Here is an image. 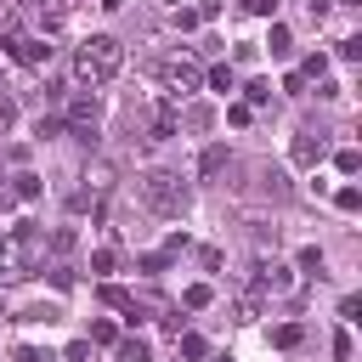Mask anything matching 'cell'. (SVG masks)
<instances>
[{"label":"cell","instance_id":"obj_1","mask_svg":"<svg viewBox=\"0 0 362 362\" xmlns=\"http://www.w3.org/2000/svg\"><path fill=\"white\" fill-rule=\"evenodd\" d=\"M119 68H124V45H119L113 34H90V40L74 45V85L96 90V85L119 79Z\"/></svg>","mask_w":362,"mask_h":362},{"label":"cell","instance_id":"obj_7","mask_svg":"<svg viewBox=\"0 0 362 362\" xmlns=\"http://www.w3.org/2000/svg\"><path fill=\"white\" fill-rule=\"evenodd\" d=\"M6 51H11V62H23V68H45V62H51V40H45V34H11Z\"/></svg>","mask_w":362,"mask_h":362},{"label":"cell","instance_id":"obj_9","mask_svg":"<svg viewBox=\"0 0 362 362\" xmlns=\"http://www.w3.org/2000/svg\"><path fill=\"white\" fill-rule=\"evenodd\" d=\"M260 192H272V198H288V175H283V170H272V164H260Z\"/></svg>","mask_w":362,"mask_h":362},{"label":"cell","instance_id":"obj_3","mask_svg":"<svg viewBox=\"0 0 362 362\" xmlns=\"http://www.w3.org/2000/svg\"><path fill=\"white\" fill-rule=\"evenodd\" d=\"M158 85H164L170 102H181V96H192V90L204 85V68H198L187 51H170V57L158 62Z\"/></svg>","mask_w":362,"mask_h":362},{"label":"cell","instance_id":"obj_32","mask_svg":"<svg viewBox=\"0 0 362 362\" xmlns=\"http://www.w3.org/2000/svg\"><path fill=\"white\" fill-rule=\"evenodd\" d=\"M96 6H102V11H119V6H124V0H96Z\"/></svg>","mask_w":362,"mask_h":362},{"label":"cell","instance_id":"obj_15","mask_svg":"<svg viewBox=\"0 0 362 362\" xmlns=\"http://www.w3.org/2000/svg\"><path fill=\"white\" fill-rule=\"evenodd\" d=\"M334 170H339V175H356V170H362V153H356V147H339V153H334Z\"/></svg>","mask_w":362,"mask_h":362},{"label":"cell","instance_id":"obj_20","mask_svg":"<svg viewBox=\"0 0 362 362\" xmlns=\"http://www.w3.org/2000/svg\"><path fill=\"white\" fill-rule=\"evenodd\" d=\"M113 266H119V255H113V249H96V255H90V272H96V277H107Z\"/></svg>","mask_w":362,"mask_h":362},{"label":"cell","instance_id":"obj_22","mask_svg":"<svg viewBox=\"0 0 362 362\" xmlns=\"http://www.w3.org/2000/svg\"><path fill=\"white\" fill-rule=\"evenodd\" d=\"M119 362H147V345L141 339H119Z\"/></svg>","mask_w":362,"mask_h":362},{"label":"cell","instance_id":"obj_33","mask_svg":"<svg viewBox=\"0 0 362 362\" xmlns=\"http://www.w3.org/2000/svg\"><path fill=\"white\" fill-rule=\"evenodd\" d=\"M11 6H17V0H11Z\"/></svg>","mask_w":362,"mask_h":362},{"label":"cell","instance_id":"obj_6","mask_svg":"<svg viewBox=\"0 0 362 362\" xmlns=\"http://www.w3.org/2000/svg\"><path fill=\"white\" fill-rule=\"evenodd\" d=\"M175 130H181V102L158 96V102L147 107V130H141V141H164V136H175Z\"/></svg>","mask_w":362,"mask_h":362},{"label":"cell","instance_id":"obj_24","mask_svg":"<svg viewBox=\"0 0 362 362\" xmlns=\"http://www.w3.org/2000/svg\"><path fill=\"white\" fill-rule=\"evenodd\" d=\"M243 102H249V107H260V102H272V85H266V79H255V85H249V96H243Z\"/></svg>","mask_w":362,"mask_h":362},{"label":"cell","instance_id":"obj_2","mask_svg":"<svg viewBox=\"0 0 362 362\" xmlns=\"http://www.w3.org/2000/svg\"><path fill=\"white\" fill-rule=\"evenodd\" d=\"M136 192H141V204L147 209H158V215H187V181L181 175H170V170H141L136 175Z\"/></svg>","mask_w":362,"mask_h":362},{"label":"cell","instance_id":"obj_16","mask_svg":"<svg viewBox=\"0 0 362 362\" xmlns=\"http://www.w3.org/2000/svg\"><path fill=\"white\" fill-rule=\"evenodd\" d=\"M226 164V147H204V158H198V175H215Z\"/></svg>","mask_w":362,"mask_h":362},{"label":"cell","instance_id":"obj_29","mask_svg":"<svg viewBox=\"0 0 362 362\" xmlns=\"http://www.w3.org/2000/svg\"><path fill=\"white\" fill-rule=\"evenodd\" d=\"M243 11H255V17H272V11H277V0H243Z\"/></svg>","mask_w":362,"mask_h":362},{"label":"cell","instance_id":"obj_30","mask_svg":"<svg viewBox=\"0 0 362 362\" xmlns=\"http://www.w3.org/2000/svg\"><path fill=\"white\" fill-rule=\"evenodd\" d=\"M11 119H17V102H11V96H0V130H6Z\"/></svg>","mask_w":362,"mask_h":362},{"label":"cell","instance_id":"obj_17","mask_svg":"<svg viewBox=\"0 0 362 362\" xmlns=\"http://www.w3.org/2000/svg\"><path fill=\"white\" fill-rule=\"evenodd\" d=\"M266 45H272V57H288V45H294V40H288V28H283V23H272V40H266Z\"/></svg>","mask_w":362,"mask_h":362},{"label":"cell","instance_id":"obj_19","mask_svg":"<svg viewBox=\"0 0 362 362\" xmlns=\"http://www.w3.org/2000/svg\"><path fill=\"white\" fill-rule=\"evenodd\" d=\"M334 204H339L345 215H356V209H362V192H356V187H339V192H334Z\"/></svg>","mask_w":362,"mask_h":362},{"label":"cell","instance_id":"obj_25","mask_svg":"<svg viewBox=\"0 0 362 362\" xmlns=\"http://www.w3.org/2000/svg\"><path fill=\"white\" fill-rule=\"evenodd\" d=\"M226 119H232V124H249V119H255V107H249V102H232V107H226Z\"/></svg>","mask_w":362,"mask_h":362},{"label":"cell","instance_id":"obj_28","mask_svg":"<svg viewBox=\"0 0 362 362\" xmlns=\"http://www.w3.org/2000/svg\"><path fill=\"white\" fill-rule=\"evenodd\" d=\"M334 356H339V362H351V334H345V328L334 334Z\"/></svg>","mask_w":362,"mask_h":362},{"label":"cell","instance_id":"obj_18","mask_svg":"<svg viewBox=\"0 0 362 362\" xmlns=\"http://www.w3.org/2000/svg\"><path fill=\"white\" fill-rule=\"evenodd\" d=\"M85 181H90V192H107V187H113V170L96 164V170H85Z\"/></svg>","mask_w":362,"mask_h":362},{"label":"cell","instance_id":"obj_12","mask_svg":"<svg viewBox=\"0 0 362 362\" xmlns=\"http://www.w3.org/2000/svg\"><path fill=\"white\" fill-rule=\"evenodd\" d=\"M300 339H305V328H300V322H283V328H272V345H277V351H294Z\"/></svg>","mask_w":362,"mask_h":362},{"label":"cell","instance_id":"obj_31","mask_svg":"<svg viewBox=\"0 0 362 362\" xmlns=\"http://www.w3.org/2000/svg\"><path fill=\"white\" fill-rule=\"evenodd\" d=\"M17 362H45V356H40V351H28V345H23V351H17Z\"/></svg>","mask_w":362,"mask_h":362},{"label":"cell","instance_id":"obj_23","mask_svg":"<svg viewBox=\"0 0 362 362\" xmlns=\"http://www.w3.org/2000/svg\"><path fill=\"white\" fill-rule=\"evenodd\" d=\"M0 34H6V40L17 34V6H11V0H0Z\"/></svg>","mask_w":362,"mask_h":362},{"label":"cell","instance_id":"obj_14","mask_svg":"<svg viewBox=\"0 0 362 362\" xmlns=\"http://www.w3.org/2000/svg\"><path fill=\"white\" fill-rule=\"evenodd\" d=\"M175 339H181V356H187V362H204V356H209L204 334H175Z\"/></svg>","mask_w":362,"mask_h":362},{"label":"cell","instance_id":"obj_27","mask_svg":"<svg viewBox=\"0 0 362 362\" xmlns=\"http://www.w3.org/2000/svg\"><path fill=\"white\" fill-rule=\"evenodd\" d=\"M255 317H260V305H255V300L243 294V300H238V322H255Z\"/></svg>","mask_w":362,"mask_h":362},{"label":"cell","instance_id":"obj_13","mask_svg":"<svg viewBox=\"0 0 362 362\" xmlns=\"http://www.w3.org/2000/svg\"><path fill=\"white\" fill-rule=\"evenodd\" d=\"M209 300H215V288H209V283H192V288L181 294V305H187V311H204Z\"/></svg>","mask_w":362,"mask_h":362},{"label":"cell","instance_id":"obj_10","mask_svg":"<svg viewBox=\"0 0 362 362\" xmlns=\"http://www.w3.org/2000/svg\"><path fill=\"white\" fill-rule=\"evenodd\" d=\"M28 6L40 11V23H45V28H57V23L68 17V0H28Z\"/></svg>","mask_w":362,"mask_h":362},{"label":"cell","instance_id":"obj_8","mask_svg":"<svg viewBox=\"0 0 362 362\" xmlns=\"http://www.w3.org/2000/svg\"><path fill=\"white\" fill-rule=\"evenodd\" d=\"M294 164H305V170L322 164V141L317 136H294Z\"/></svg>","mask_w":362,"mask_h":362},{"label":"cell","instance_id":"obj_21","mask_svg":"<svg viewBox=\"0 0 362 362\" xmlns=\"http://www.w3.org/2000/svg\"><path fill=\"white\" fill-rule=\"evenodd\" d=\"M90 345H119V328L113 322H90Z\"/></svg>","mask_w":362,"mask_h":362},{"label":"cell","instance_id":"obj_11","mask_svg":"<svg viewBox=\"0 0 362 362\" xmlns=\"http://www.w3.org/2000/svg\"><path fill=\"white\" fill-rule=\"evenodd\" d=\"M204 79H209V90H221V96H226V90H238V74H232L226 62H215V68H209Z\"/></svg>","mask_w":362,"mask_h":362},{"label":"cell","instance_id":"obj_26","mask_svg":"<svg viewBox=\"0 0 362 362\" xmlns=\"http://www.w3.org/2000/svg\"><path fill=\"white\" fill-rule=\"evenodd\" d=\"M34 192H40V175L23 170V175H17V198H34Z\"/></svg>","mask_w":362,"mask_h":362},{"label":"cell","instance_id":"obj_5","mask_svg":"<svg viewBox=\"0 0 362 362\" xmlns=\"http://www.w3.org/2000/svg\"><path fill=\"white\" fill-rule=\"evenodd\" d=\"M68 130H74L79 141H96V130H102V102H96V90H79V96L68 102Z\"/></svg>","mask_w":362,"mask_h":362},{"label":"cell","instance_id":"obj_4","mask_svg":"<svg viewBox=\"0 0 362 362\" xmlns=\"http://www.w3.org/2000/svg\"><path fill=\"white\" fill-rule=\"evenodd\" d=\"M255 288L272 294V300H294V294H300V272L283 266V260H260V266H255Z\"/></svg>","mask_w":362,"mask_h":362}]
</instances>
